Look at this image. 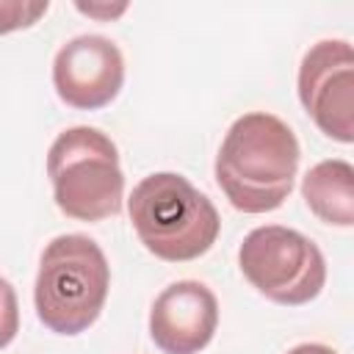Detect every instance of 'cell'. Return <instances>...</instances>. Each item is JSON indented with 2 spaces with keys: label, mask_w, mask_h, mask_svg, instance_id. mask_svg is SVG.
I'll use <instances>...</instances> for the list:
<instances>
[{
  "label": "cell",
  "mask_w": 354,
  "mask_h": 354,
  "mask_svg": "<svg viewBox=\"0 0 354 354\" xmlns=\"http://www.w3.org/2000/svg\"><path fill=\"white\" fill-rule=\"evenodd\" d=\"M301 196L315 218L332 227H354V166L332 158L301 177Z\"/></svg>",
  "instance_id": "cell-9"
},
{
  "label": "cell",
  "mask_w": 354,
  "mask_h": 354,
  "mask_svg": "<svg viewBox=\"0 0 354 354\" xmlns=\"http://www.w3.org/2000/svg\"><path fill=\"white\" fill-rule=\"evenodd\" d=\"M111 268L102 249L86 235L53 238L39 260L33 304L39 321L55 335H80L102 313Z\"/></svg>",
  "instance_id": "cell-3"
},
{
  "label": "cell",
  "mask_w": 354,
  "mask_h": 354,
  "mask_svg": "<svg viewBox=\"0 0 354 354\" xmlns=\"http://www.w3.org/2000/svg\"><path fill=\"white\" fill-rule=\"evenodd\" d=\"M80 14H86V17H94V19H105V22H111V19H116V17H122L124 11H127V3H119V6H100V3H77L75 6Z\"/></svg>",
  "instance_id": "cell-10"
},
{
  "label": "cell",
  "mask_w": 354,
  "mask_h": 354,
  "mask_svg": "<svg viewBox=\"0 0 354 354\" xmlns=\"http://www.w3.org/2000/svg\"><path fill=\"white\" fill-rule=\"evenodd\" d=\"M288 354H337V351L329 348V346H324V343H301V346L290 348Z\"/></svg>",
  "instance_id": "cell-11"
},
{
  "label": "cell",
  "mask_w": 354,
  "mask_h": 354,
  "mask_svg": "<svg viewBox=\"0 0 354 354\" xmlns=\"http://www.w3.org/2000/svg\"><path fill=\"white\" fill-rule=\"evenodd\" d=\"M238 266L257 293L288 307L313 301L326 282L321 249L299 230L279 224L252 230L238 249Z\"/></svg>",
  "instance_id": "cell-5"
},
{
  "label": "cell",
  "mask_w": 354,
  "mask_h": 354,
  "mask_svg": "<svg viewBox=\"0 0 354 354\" xmlns=\"http://www.w3.org/2000/svg\"><path fill=\"white\" fill-rule=\"evenodd\" d=\"M47 177L61 213L77 221H102L122 210L124 174L116 144L97 127L58 133L47 152Z\"/></svg>",
  "instance_id": "cell-4"
},
{
  "label": "cell",
  "mask_w": 354,
  "mask_h": 354,
  "mask_svg": "<svg viewBox=\"0 0 354 354\" xmlns=\"http://www.w3.org/2000/svg\"><path fill=\"white\" fill-rule=\"evenodd\" d=\"M124 83L122 50L97 33L69 39L53 61L55 94L77 111H97L116 100Z\"/></svg>",
  "instance_id": "cell-7"
},
{
  "label": "cell",
  "mask_w": 354,
  "mask_h": 354,
  "mask_svg": "<svg viewBox=\"0 0 354 354\" xmlns=\"http://www.w3.org/2000/svg\"><path fill=\"white\" fill-rule=\"evenodd\" d=\"M296 88L324 136L354 144V44L343 39L315 41L299 64Z\"/></svg>",
  "instance_id": "cell-6"
},
{
  "label": "cell",
  "mask_w": 354,
  "mask_h": 354,
  "mask_svg": "<svg viewBox=\"0 0 354 354\" xmlns=\"http://www.w3.org/2000/svg\"><path fill=\"white\" fill-rule=\"evenodd\" d=\"M299 141L274 113L238 116L216 155V183L241 213L277 210L299 171Z\"/></svg>",
  "instance_id": "cell-1"
},
{
  "label": "cell",
  "mask_w": 354,
  "mask_h": 354,
  "mask_svg": "<svg viewBox=\"0 0 354 354\" xmlns=\"http://www.w3.org/2000/svg\"><path fill=\"white\" fill-rule=\"evenodd\" d=\"M218 326V301L196 279L171 282L158 293L149 310V337L163 354L202 351Z\"/></svg>",
  "instance_id": "cell-8"
},
{
  "label": "cell",
  "mask_w": 354,
  "mask_h": 354,
  "mask_svg": "<svg viewBox=\"0 0 354 354\" xmlns=\"http://www.w3.org/2000/svg\"><path fill=\"white\" fill-rule=\"evenodd\" d=\"M127 213L144 249L166 263L202 257L221 230L216 205L174 171L144 177L127 199Z\"/></svg>",
  "instance_id": "cell-2"
}]
</instances>
